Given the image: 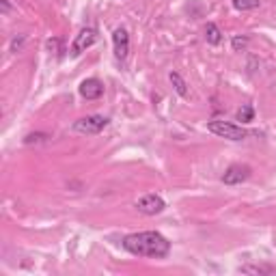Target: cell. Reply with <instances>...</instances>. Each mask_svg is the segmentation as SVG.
Listing matches in <instances>:
<instances>
[{"instance_id":"obj_1","label":"cell","mask_w":276,"mask_h":276,"mask_svg":"<svg viewBox=\"0 0 276 276\" xmlns=\"http://www.w3.org/2000/svg\"><path fill=\"white\" fill-rule=\"evenodd\" d=\"M123 248L136 257H151V259H164L171 252V242L158 231H143L123 237Z\"/></svg>"},{"instance_id":"obj_2","label":"cell","mask_w":276,"mask_h":276,"mask_svg":"<svg viewBox=\"0 0 276 276\" xmlns=\"http://www.w3.org/2000/svg\"><path fill=\"white\" fill-rule=\"evenodd\" d=\"M207 129L212 134H216L220 138H227V141H244L248 136V129H244L242 125H235V123H229V121H220V119H214L207 123Z\"/></svg>"},{"instance_id":"obj_3","label":"cell","mask_w":276,"mask_h":276,"mask_svg":"<svg viewBox=\"0 0 276 276\" xmlns=\"http://www.w3.org/2000/svg\"><path fill=\"white\" fill-rule=\"evenodd\" d=\"M110 123L108 117H102V114H89V117H82L74 123V132L78 134H99L102 129Z\"/></svg>"},{"instance_id":"obj_4","label":"cell","mask_w":276,"mask_h":276,"mask_svg":"<svg viewBox=\"0 0 276 276\" xmlns=\"http://www.w3.org/2000/svg\"><path fill=\"white\" fill-rule=\"evenodd\" d=\"M136 210L145 214V216H158V214H162L166 210V203L158 194H145L143 198L136 201Z\"/></svg>"},{"instance_id":"obj_5","label":"cell","mask_w":276,"mask_h":276,"mask_svg":"<svg viewBox=\"0 0 276 276\" xmlns=\"http://www.w3.org/2000/svg\"><path fill=\"white\" fill-rule=\"evenodd\" d=\"M97 41V30L95 28H82L78 35H76V39L72 43V50H69V54L72 56H80L82 52H87L91 45Z\"/></svg>"},{"instance_id":"obj_6","label":"cell","mask_w":276,"mask_h":276,"mask_svg":"<svg viewBox=\"0 0 276 276\" xmlns=\"http://www.w3.org/2000/svg\"><path fill=\"white\" fill-rule=\"evenodd\" d=\"M250 166L246 164H231L222 175V183H227V186H237V183L246 181L250 177Z\"/></svg>"},{"instance_id":"obj_7","label":"cell","mask_w":276,"mask_h":276,"mask_svg":"<svg viewBox=\"0 0 276 276\" xmlns=\"http://www.w3.org/2000/svg\"><path fill=\"white\" fill-rule=\"evenodd\" d=\"M112 43H114V56L119 60H125L129 54V35L125 28H117L112 33Z\"/></svg>"},{"instance_id":"obj_8","label":"cell","mask_w":276,"mask_h":276,"mask_svg":"<svg viewBox=\"0 0 276 276\" xmlns=\"http://www.w3.org/2000/svg\"><path fill=\"white\" fill-rule=\"evenodd\" d=\"M78 91L84 99H99L104 95V82L97 80V78H87V80L80 82Z\"/></svg>"},{"instance_id":"obj_9","label":"cell","mask_w":276,"mask_h":276,"mask_svg":"<svg viewBox=\"0 0 276 276\" xmlns=\"http://www.w3.org/2000/svg\"><path fill=\"white\" fill-rule=\"evenodd\" d=\"M240 272L244 274H265V276H276L274 265H242Z\"/></svg>"},{"instance_id":"obj_10","label":"cell","mask_w":276,"mask_h":276,"mask_svg":"<svg viewBox=\"0 0 276 276\" xmlns=\"http://www.w3.org/2000/svg\"><path fill=\"white\" fill-rule=\"evenodd\" d=\"M171 84H173V89H175V93H177L179 97H188L190 93H188V87H186V82H183V78L177 74V72H171Z\"/></svg>"},{"instance_id":"obj_11","label":"cell","mask_w":276,"mask_h":276,"mask_svg":"<svg viewBox=\"0 0 276 276\" xmlns=\"http://www.w3.org/2000/svg\"><path fill=\"white\" fill-rule=\"evenodd\" d=\"M205 39H207V43H210V45H218V43L222 41L220 28H218L216 24H212V22L205 26Z\"/></svg>"},{"instance_id":"obj_12","label":"cell","mask_w":276,"mask_h":276,"mask_svg":"<svg viewBox=\"0 0 276 276\" xmlns=\"http://www.w3.org/2000/svg\"><path fill=\"white\" fill-rule=\"evenodd\" d=\"M233 7L237 11H252L259 7V0H233Z\"/></svg>"},{"instance_id":"obj_13","label":"cell","mask_w":276,"mask_h":276,"mask_svg":"<svg viewBox=\"0 0 276 276\" xmlns=\"http://www.w3.org/2000/svg\"><path fill=\"white\" fill-rule=\"evenodd\" d=\"M252 117H255V110H252L250 104L242 106V108L237 110V121H242V123H248V121H252Z\"/></svg>"},{"instance_id":"obj_14","label":"cell","mask_w":276,"mask_h":276,"mask_svg":"<svg viewBox=\"0 0 276 276\" xmlns=\"http://www.w3.org/2000/svg\"><path fill=\"white\" fill-rule=\"evenodd\" d=\"M248 41H250V39H248L246 35H235V37H233V41H231L233 52H242V50H246Z\"/></svg>"},{"instance_id":"obj_15","label":"cell","mask_w":276,"mask_h":276,"mask_svg":"<svg viewBox=\"0 0 276 276\" xmlns=\"http://www.w3.org/2000/svg\"><path fill=\"white\" fill-rule=\"evenodd\" d=\"M48 134H43V132H35V134H28L26 138H24V143L26 145H37V143H43V141H48Z\"/></svg>"},{"instance_id":"obj_16","label":"cell","mask_w":276,"mask_h":276,"mask_svg":"<svg viewBox=\"0 0 276 276\" xmlns=\"http://www.w3.org/2000/svg\"><path fill=\"white\" fill-rule=\"evenodd\" d=\"M24 39H26V37H24V35H20V37H15V39L11 41V52H18V50L22 48V43H24Z\"/></svg>"},{"instance_id":"obj_17","label":"cell","mask_w":276,"mask_h":276,"mask_svg":"<svg viewBox=\"0 0 276 276\" xmlns=\"http://www.w3.org/2000/svg\"><path fill=\"white\" fill-rule=\"evenodd\" d=\"M0 7H3V13H9V11H11L9 0H0Z\"/></svg>"},{"instance_id":"obj_18","label":"cell","mask_w":276,"mask_h":276,"mask_svg":"<svg viewBox=\"0 0 276 276\" xmlns=\"http://www.w3.org/2000/svg\"><path fill=\"white\" fill-rule=\"evenodd\" d=\"M48 48L56 52V50H58V39H50V41H48Z\"/></svg>"}]
</instances>
